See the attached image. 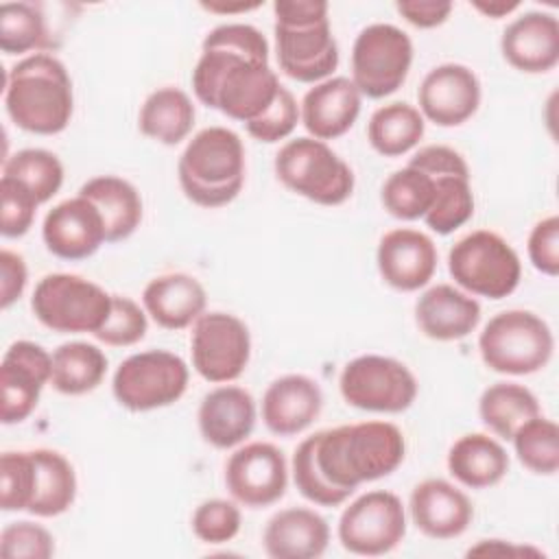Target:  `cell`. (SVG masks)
<instances>
[{
    "instance_id": "obj_1",
    "label": "cell",
    "mask_w": 559,
    "mask_h": 559,
    "mask_svg": "<svg viewBox=\"0 0 559 559\" xmlns=\"http://www.w3.org/2000/svg\"><path fill=\"white\" fill-rule=\"evenodd\" d=\"M404 454V435L391 421L325 428L297 445L293 480L306 500L319 507H338L362 483L393 474Z\"/></svg>"
},
{
    "instance_id": "obj_2",
    "label": "cell",
    "mask_w": 559,
    "mask_h": 559,
    "mask_svg": "<svg viewBox=\"0 0 559 559\" xmlns=\"http://www.w3.org/2000/svg\"><path fill=\"white\" fill-rule=\"evenodd\" d=\"M282 83L269 66V41L242 22L212 28L192 70V92L210 109L242 124L260 118L277 98Z\"/></svg>"
},
{
    "instance_id": "obj_3",
    "label": "cell",
    "mask_w": 559,
    "mask_h": 559,
    "mask_svg": "<svg viewBox=\"0 0 559 559\" xmlns=\"http://www.w3.org/2000/svg\"><path fill=\"white\" fill-rule=\"evenodd\" d=\"M4 109L22 131L35 135L66 131L74 111V90L63 61L48 52L20 59L4 76Z\"/></svg>"
},
{
    "instance_id": "obj_4",
    "label": "cell",
    "mask_w": 559,
    "mask_h": 559,
    "mask_svg": "<svg viewBox=\"0 0 559 559\" xmlns=\"http://www.w3.org/2000/svg\"><path fill=\"white\" fill-rule=\"evenodd\" d=\"M275 55L280 70L297 83H321L338 68V44L330 28L328 2L277 0Z\"/></svg>"
},
{
    "instance_id": "obj_5",
    "label": "cell",
    "mask_w": 559,
    "mask_h": 559,
    "mask_svg": "<svg viewBox=\"0 0 559 559\" xmlns=\"http://www.w3.org/2000/svg\"><path fill=\"white\" fill-rule=\"evenodd\" d=\"M245 144L227 127H205L192 135L177 162V179L186 199L199 207H223L245 186Z\"/></svg>"
},
{
    "instance_id": "obj_6",
    "label": "cell",
    "mask_w": 559,
    "mask_h": 559,
    "mask_svg": "<svg viewBox=\"0 0 559 559\" xmlns=\"http://www.w3.org/2000/svg\"><path fill=\"white\" fill-rule=\"evenodd\" d=\"M555 349L550 325L531 310L493 314L478 336V352L487 369L504 376H531L544 369Z\"/></svg>"
},
{
    "instance_id": "obj_7",
    "label": "cell",
    "mask_w": 559,
    "mask_h": 559,
    "mask_svg": "<svg viewBox=\"0 0 559 559\" xmlns=\"http://www.w3.org/2000/svg\"><path fill=\"white\" fill-rule=\"evenodd\" d=\"M277 179L317 205H341L354 192V170L323 140L304 135L280 146L273 162Z\"/></svg>"
},
{
    "instance_id": "obj_8",
    "label": "cell",
    "mask_w": 559,
    "mask_h": 559,
    "mask_svg": "<svg viewBox=\"0 0 559 559\" xmlns=\"http://www.w3.org/2000/svg\"><path fill=\"white\" fill-rule=\"evenodd\" d=\"M35 319L59 334H96L109 317L111 295L74 273L44 275L33 290Z\"/></svg>"
},
{
    "instance_id": "obj_9",
    "label": "cell",
    "mask_w": 559,
    "mask_h": 559,
    "mask_svg": "<svg viewBox=\"0 0 559 559\" xmlns=\"http://www.w3.org/2000/svg\"><path fill=\"white\" fill-rule=\"evenodd\" d=\"M448 271L461 290L487 299H502L518 288L522 262L500 234L476 229L454 242L448 253Z\"/></svg>"
},
{
    "instance_id": "obj_10",
    "label": "cell",
    "mask_w": 559,
    "mask_h": 559,
    "mask_svg": "<svg viewBox=\"0 0 559 559\" xmlns=\"http://www.w3.org/2000/svg\"><path fill=\"white\" fill-rule=\"evenodd\" d=\"M186 360L168 349H146L124 358L111 380L116 402L133 413L170 406L188 389Z\"/></svg>"
},
{
    "instance_id": "obj_11",
    "label": "cell",
    "mask_w": 559,
    "mask_h": 559,
    "mask_svg": "<svg viewBox=\"0 0 559 559\" xmlns=\"http://www.w3.org/2000/svg\"><path fill=\"white\" fill-rule=\"evenodd\" d=\"M343 400L369 413H404L413 406L419 384L415 373L397 358L365 354L352 358L338 378Z\"/></svg>"
},
{
    "instance_id": "obj_12",
    "label": "cell",
    "mask_w": 559,
    "mask_h": 559,
    "mask_svg": "<svg viewBox=\"0 0 559 559\" xmlns=\"http://www.w3.org/2000/svg\"><path fill=\"white\" fill-rule=\"evenodd\" d=\"M413 63V41L395 24L365 26L352 46V81L367 98H386L397 92Z\"/></svg>"
},
{
    "instance_id": "obj_13",
    "label": "cell",
    "mask_w": 559,
    "mask_h": 559,
    "mask_svg": "<svg viewBox=\"0 0 559 559\" xmlns=\"http://www.w3.org/2000/svg\"><path fill=\"white\" fill-rule=\"evenodd\" d=\"M190 356L194 371L212 382L227 384L240 378L251 358V334L231 312H203L192 328Z\"/></svg>"
},
{
    "instance_id": "obj_14",
    "label": "cell",
    "mask_w": 559,
    "mask_h": 559,
    "mask_svg": "<svg viewBox=\"0 0 559 559\" xmlns=\"http://www.w3.org/2000/svg\"><path fill=\"white\" fill-rule=\"evenodd\" d=\"M406 511L402 500L386 489L358 496L338 518V542L352 555L380 557L402 544Z\"/></svg>"
},
{
    "instance_id": "obj_15",
    "label": "cell",
    "mask_w": 559,
    "mask_h": 559,
    "mask_svg": "<svg viewBox=\"0 0 559 559\" xmlns=\"http://www.w3.org/2000/svg\"><path fill=\"white\" fill-rule=\"evenodd\" d=\"M225 487L236 502L249 509L275 504L288 487L284 452L266 441L245 443L225 463Z\"/></svg>"
},
{
    "instance_id": "obj_16",
    "label": "cell",
    "mask_w": 559,
    "mask_h": 559,
    "mask_svg": "<svg viewBox=\"0 0 559 559\" xmlns=\"http://www.w3.org/2000/svg\"><path fill=\"white\" fill-rule=\"evenodd\" d=\"M52 354L33 341H15L0 362L2 424H22L39 404L41 389L50 384Z\"/></svg>"
},
{
    "instance_id": "obj_17",
    "label": "cell",
    "mask_w": 559,
    "mask_h": 559,
    "mask_svg": "<svg viewBox=\"0 0 559 559\" xmlns=\"http://www.w3.org/2000/svg\"><path fill=\"white\" fill-rule=\"evenodd\" d=\"M480 96V81L472 68L441 63L419 85V114L437 127H459L478 111Z\"/></svg>"
},
{
    "instance_id": "obj_18",
    "label": "cell",
    "mask_w": 559,
    "mask_h": 559,
    "mask_svg": "<svg viewBox=\"0 0 559 559\" xmlns=\"http://www.w3.org/2000/svg\"><path fill=\"white\" fill-rule=\"evenodd\" d=\"M437 247L432 238L413 227L386 231L376 251L378 273L395 290L415 293L424 288L437 271Z\"/></svg>"
},
{
    "instance_id": "obj_19",
    "label": "cell",
    "mask_w": 559,
    "mask_h": 559,
    "mask_svg": "<svg viewBox=\"0 0 559 559\" xmlns=\"http://www.w3.org/2000/svg\"><path fill=\"white\" fill-rule=\"evenodd\" d=\"M41 238L52 255L70 262L94 255L100 245L107 242L100 212L81 194L48 210L41 225Z\"/></svg>"
},
{
    "instance_id": "obj_20",
    "label": "cell",
    "mask_w": 559,
    "mask_h": 559,
    "mask_svg": "<svg viewBox=\"0 0 559 559\" xmlns=\"http://www.w3.org/2000/svg\"><path fill=\"white\" fill-rule=\"evenodd\" d=\"M408 511L413 524L430 539H454L474 520L469 498L443 478H426L411 491Z\"/></svg>"
},
{
    "instance_id": "obj_21",
    "label": "cell",
    "mask_w": 559,
    "mask_h": 559,
    "mask_svg": "<svg viewBox=\"0 0 559 559\" xmlns=\"http://www.w3.org/2000/svg\"><path fill=\"white\" fill-rule=\"evenodd\" d=\"M504 61L526 74L550 72L559 63V22L546 11L518 15L500 37Z\"/></svg>"
},
{
    "instance_id": "obj_22",
    "label": "cell",
    "mask_w": 559,
    "mask_h": 559,
    "mask_svg": "<svg viewBox=\"0 0 559 559\" xmlns=\"http://www.w3.org/2000/svg\"><path fill=\"white\" fill-rule=\"evenodd\" d=\"M362 94L349 76H330L314 83L301 98L299 120L317 140H336L358 120Z\"/></svg>"
},
{
    "instance_id": "obj_23",
    "label": "cell",
    "mask_w": 559,
    "mask_h": 559,
    "mask_svg": "<svg viewBox=\"0 0 559 559\" xmlns=\"http://www.w3.org/2000/svg\"><path fill=\"white\" fill-rule=\"evenodd\" d=\"M255 400L236 384H221L203 395L197 413L199 432L216 450L240 445L255 426Z\"/></svg>"
},
{
    "instance_id": "obj_24",
    "label": "cell",
    "mask_w": 559,
    "mask_h": 559,
    "mask_svg": "<svg viewBox=\"0 0 559 559\" xmlns=\"http://www.w3.org/2000/svg\"><path fill=\"white\" fill-rule=\"evenodd\" d=\"M321 408V386L304 373H286L273 380L262 395V421L277 437L304 432L319 417Z\"/></svg>"
},
{
    "instance_id": "obj_25",
    "label": "cell",
    "mask_w": 559,
    "mask_h": 559,
    "mask_svg": "<svg viewBox=\"0 0 559 559\" xmlns=\"http://www.w3.org/2000/svg\"><path fill=\"white\" fill-rule=\"evenodd\" d=\"M415 321L432 341H461L480 323V304L452 284H435L415 304Z\"/></svg>"
},
{
    "instance_id": "obj_26",
    "label": "cell",
    "mask_w": 559,
    "mask_h": 559,
    "mask_svg": "<svg viewBox=\"0 0 559 559\" xmlns=\"http://www.w3.org/2000/svg\"><path fill=\"white\" fill-rule=\"evenodd\" d=\"M262 544L273 559H317L330 544V526L314 509L288 507L266 522Z\"/></svg>"
},
{
    "instance_id": "obj_27",
    "label": "cell",
    "mask_w": 559,
    "mask_h": 559,
    "mask_svg": "<svg viewBox=\"0 0 559 559\" xmlns=\"http://www.w3.org/2000/svg\"><path fill=\"white\" fill-rule=\"evenodd\" d=\"M207 304L203 284L188 273H164L153 277L142 290L146 314L164 330H183L192 325Z\"/></svg>"
},
{
    "instance_id": "obj_28",
    "label": "cell",
    "mask_w": 559,
    "mask_h": 559,
    "mask_svg": "<svg viewBox=\"0 0 559 559\" xmlns=\"http://www.w3.org/2000/svg\"><path fill=\"white\" fill-rule=\"evenodd\" d=\"M509 454L502 443L485 432L459 437L448 452V472L469 489H489L509 472Z\"/></svg>"
},
{
    "instance_id": "obj_29",
    "label": "cell",
    "mask_w": 559,
    "mask_h": 559,
    "mask_svg": "<svg viewBox=\"0 0 559 559\" xmlns=\"http://www.w3.org/2000/svg\"><path fill=\"white\" fill-rule=\"evenodd\" d=\"M79 194L96 205L105 223L107 242L127 240L142 223V197L133 183L116 175H98L87 179Z\"/></svg>"
},
{
    "instance_id": "obj_30",
    "label": "cell",
    "mask_w": 559,
    "mask_h": 559,
    "mask_svg": "<svg viewBox=\"0 0 559 559\" xmlns=\"http://www.w3.org/2000/svg\"><path fill=\"white\" fill-rule=\"evenodd\" d=\"M35 463L33 498L28 513L37 518H57L66 513L76 498V474L72 463L57 450H31Z\"/></svg>"
},
{
    "instance_id": "obj_31",
    "label": "cell",
    "mask_w": 559,
    "mask_h": 559,
    "mask_svg": "<svg viewBox=\"0 0 559 559\" xmlns=\"http://www.w3.org/2000/svg\"><path fill=\"white\" fill-rule=\"evenodd\" d=\"M194 118L192 98L183 90L166 85L146 96L138 114V127L146 138L175 146L190 135Z\"/></svg>"
},
{
    "instance_id": "obj_32",
    "label": "cell",
    "mask_w": 559,
    "mask_h": 559,
    "mask_svg": "<svg viewBox=\"0 0 559 559\" xmlns=\"http://www.w3.org/2000/svg\"><path fill=\"white\" fill-rule=\"evenodd\" d=\"M105 352L87 341H70L52 352L50 384L63 395H85L94 391L107 373Z\"/></svg>"
},
{
    "instance_id": "obj_33",
    "label": "cell",
    "mask_w": 559,
    "mask_h": 559,
    "mask_svg": "<svg viewBox=\"0 0 559 559\" xmlns=\"http://www.w3.org/2000/svg\"><path fill=\"white\" fill-rule=\"evenodd\" d=\"M478 415L496 437L511 441L520 426L542 415V408L535 393L524 384L496 382L483 391Z\"/></svg>"
},
{
    "instance_id": "obj_34",
    "label": "cell",
    "mask_w": 559,
    "mask_h": 559,
    "mask_svg": "<svg viewBox=\"0 0 559 559\" xmlns=\"http://www.w3.org/2000/svg\"><path fill=\"white\" fill-rule=\"evenodd\" d=\"M426 122L417 107L395 100L378 107L367 122V140L382 157H400L424 138Z\"/></svg>"
},
{
    "instance_id": "obj_35",
    "label": "cell",
    "mask_w": 559,
    "mask_h": 559,
    "mask_svg": "<svg viewBox=\"0 0 559 559\" xmlns=\"http://www.w3.org/2000/svg\"><path fill=\"white\" fill-rule=\"evenodd\" d=\"M2 177L20 181L37 203H48L63 186V164L46 148H22L4 157Z\"/></svg>"
},
{
    "instance_id": "obj_36",
    "label": "cell",
    "mask_w": 559,
    "mask_h": 559,
    "mask_svg": "<svg viewBox=\"0 0 559 559\" xmlns=\"http://www.w3.org/2000/svg\"><path fill=\"white\" fill-rule=\"evenodd\" d=\"M435 179L413 166H404L386 177L380 190L384 210L400 221L424 218L432 205Z\"/></svg>"
},
{
    "instance_id": "obj_37",
    "label": "cell",
    "mask_w": 559,
    "mask_h": 559,
    "mask_svg": "<svg viewBox=\"0 0 559 559\" xmlns=\"http://www.w3.org/2000/svg\"><path fill=\"white\" fill-rule=\"evenodd\" d=\"M474 216V192L469 177L445 175L435 179L432 205L424 216V223L439 236H448L463 227Z\"/></svg>"
},
{
    "instance_id": "obj_38",
    "label": "cell",
    "mask_w": 559,
    "mask_h": 559,
    "mask_svg": "<svg viewBox=\"0 0 559 559\" xmlns=\"http://www.w3.org/2000/svg\"><path fill=\"white\" fill-rule=\"evenodd\" d=\"M518 461L533 474L552 476L559 469V428L548 417H533L511 437Z\"/></svg>"
},
{
    "instance_id": "obj_39",
    "label": "cell",
    "mask_w": 559,
    "mask_h": 559,
    "mask_svg": "<svg viewBox=\"0 0 559 559\" xmlns=\"http://www.w3.org/2000/svg\"><path fill=\"white\" fill-rule=\"evenodd\" d=\"M46 20L31 2L0 4V50L4 55H24L46 44Z\"/></svg>"
},
{
    "instance_id": "obj_40",
    "label": "cell",
    "mask_w": 559,
    "mask_h": 559,
    "mask_svg": "<svg viewBox=\"0 0 559 559\" xmlns=\"http://www.w3.org/2000/svg\"><path fill=\"white\" fill-rule=\"evenodd\" d=\"M148 328L146 310L124 295H111V310L103 328L94 334L96 341L111 347H129L144 338Z\"/></svg>"
},
{
    "instance_id": "obj_41",
    "label": "cell",
    "mask_w": 559,
    "mask_h": 559,
    "mask_svg": "<svg viewBox=\"0 0 559 559\" xmlns=\"http://www.w3.org/2000/svg\"><path fill=\"white\" fill-rule=\"evenodd\" d=\"M35 463L28 452H2L0 456V507L2 511H28L33 498Z\"/></svg>"
},
{
    "instance_id": "obj_42",
    "label": "cell",
    "mask_w": 559,
    "mask_h": 559,
    "mask_svg": "<svg viewBox=\"0 0 559 559\" xmlns=\"http://www.w3.org/2000/svg\"><path fill=\"white\" fill-rule=\"evenodd\" d=\"M242 524V515L236 502L225 498H210L201 502L190 520L192 533L203 544H225L231 542Z\"/></svg>"
},
{
    "instance_id": "obj_43",
    "label": "cell",
    "mask_w": 559,
    "mask_h": 559,
    "mask_svg": "<svg viewBox=\"0 0 559 559\" xmlns=\"http://www.w3.org/2000/svg\"><path fill=\"white\" fill-rule=\"evenodd\" d=\"M0 555L7 559H48L55 555V537L41 524L11 522L0 533Z\"/></svg>"
},
{
    "instance_id": "obj_44",
    "label": "cell",
    "mask_w": 559,
    "mask_h": 559,
    "mask_svg": "<svg viewBox=\"0 0 559 559\" xmlns=\"http://www.w3.org/2000/svg\"><path fill=\"white\" fill-rule=\"evenodd\" d=\"M0 234L4 238H22L35 221V212L39 207L37 199L15 179H0Z\"/></svg>"
},
{
    "instance_id": "obj_45",
    "label": "cell",
    "mask_w": 559,
    "mask_h": 559,
    "mask_svg": "<svg viewBox=\"0 0 559 559\" xmlns=\"http://www.w3.org/2000/svg\"><path fill=\"white\" fill-rule=\"evenodd\" d=\"M299 122V105L288 87L282 85L277 98L273 105L253 122L245 124L247 133L264 144H275L280 140H286Z\"/></svg>"
},
{
    "instance_id": "obj_46",
    "label": "cell",
    "mask_w": 559,
    "mask_h": 559,
    "mask_svg": "<svg viewBox=\"0 0 559 559\" xmlns=\"http://www.w3.org/2000/svg\"><path fill=\"white\" fill-rule=\"evenodd\" d=\"M526 251H528L531 264L539 273L548 277L559 275V218L555 214L533 225L528 234Z\"/></svg>"
},
{
    "instance_id": "obj_47",
    "label": "cell",
    "mask_w": 559,
    "mask_h": 559,
    "mask_svg": "<svg viewBox=\"0 0 559 559\" xmlns=\"http://www.w3.org/2000/svg\"><path fill=\"white\" fill-rule=\"evenodd\" d=\"M408 166L430 175L432 179L445 177V175H456V177H469L467 162L459 151L445 144H428L419 148L411 159Z\"/></svg>"
},
{
    "instance_id": "obj_48",
    "label": "cell",
    "mask_w": 559,
    "mask_h": 559,
    "mask_svg": "<svg viewBox=\"0 0 559 559\" xmlns=\"http://www.w3.org/2000/svg\"><path fill=\"white\" fill-rule=\"evenodd\" d=\"M28 269L20 253L11 249L0 251V308L9 310L24 293Z\"/></svg>"
},
{
    "instance_id": "obj_49",
    "label": "cell",
    "mask_w": 559,
    "mask_h": 559,
    "mask_svg": "<svg viewBox=\"0 0 559 559\" xmlns=\"http://www.w3.org/2000/svg\"><path fill=\"white\" fill-rule=\"evenodd\" d=\"M397 13L417 28H435L441 26L450 13L452 2H439V0H400L395 4Z\"/></svg>"
},
{
    "instance_id": "obj_50",
    "label": "cell",
    "mask_w": 559,
    "mask_h": 559,
    "mask_svg": "<svg viewBox=\"0 0 559 559\" xmlns=\"http://www.w3.org/2000/svg\"><path fill=\"white\" fill-rule=\"evenodd\" d=\"M472 555H498V557H524V555H533L539 557L542 550L531 548V546H515L511 542L504 539H480L474 548L467 550V557Z\"/></svg>"
},
{
    "instance_id": "obj_51",
    "label": "cell",
    "mask_w": 559,
    "mask_h": 559,
    "mask_svg": "<svg viewBox=\"0 0 559 559\" xmlns=\"http://www.w3.org/2000/svg\"><path fill=\"white\" fill-rule=\"evenodd\" d=\"M472 7L476 11H480L485 17H491V20H500V17H507L509 13L518 11L520 9V2H507V0H474Z\"/></svg>"
},
{
    "instance_id": "obj_52",
    "label": "cell",
    "mask_w": 559,
    "mask_h": 559,
    "mask_svg": "<svg viewBox=\"0 0 559 559\" xmlns=\"http://www.w3.org/2000/svg\"><path fill=\"white\" fill-rule=\"evenodd\" d=\"M255 7H260L258 2L255 4H236V7H221V4H203V9H207V11H216V13H234V11H251V9H255Z\"/></svg>"
}]
</instances>
